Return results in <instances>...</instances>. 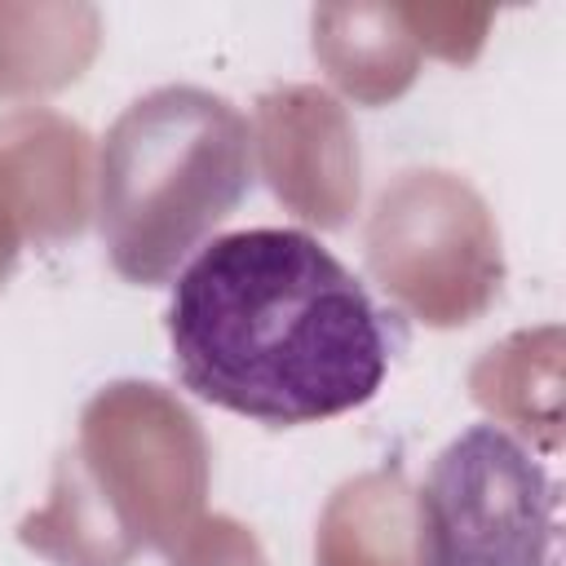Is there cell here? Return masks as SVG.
<instances>
[{
	"label": "cell",
	"mask_w": 566,
	"mask_h": 566,
	"mask_svg": "<svg viewBox=\"0 0 566 566\" xmlns=\"http://www.w3.org/2000/svg\"><path fill=\"white\" fill-rule=\"evenodd\" d=\"M190 394L261 424H314L376 398L389 318L305 230H239L199 248L168 305Z\"/></svg>",
	"instance_id": "1"
},
{
	"label": "cell",
	"mask_w": 566,
	"mask_h": 566,
	"mask_svg": "<svg viewBox=\"0 0 566 566\" xmlns=\"http://www.w3.org/2000/svg\"><path fill=\"white\" fill-rule=\"evenodd\" d=\"M248 159V124L208 93L164 88L137 102L102 150V234L115 265L133 279L164 274L168 256L186 252L181 226L172 234V186L195 230L221 221L248 177H181Z\"/></svg>",
	"instance_id": "2"
},
{
	"label": "cell",
	"mask_w": 566,
	"mask_h": 566,
	"mask_svg": "<svg viewBox=\"0 0 566 566\" xmlns=\"http://www.w3.org/2000/svg\"><path fill=\"white\" fill-rule=\"evenodd\" d=\"M557 486L495 424H469L420 482V566H548Z\"/></svg>",
	"instance_id": "3"
}]
</instances>
